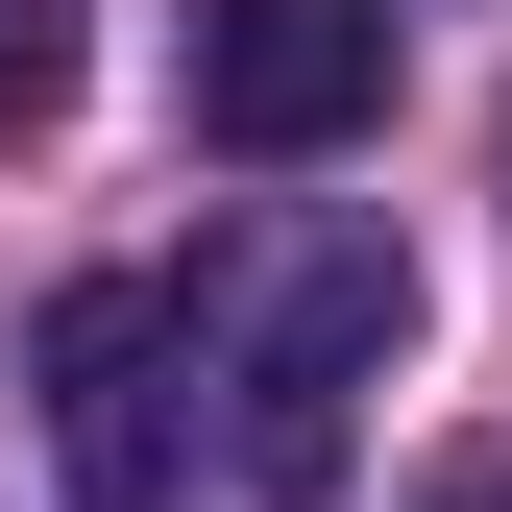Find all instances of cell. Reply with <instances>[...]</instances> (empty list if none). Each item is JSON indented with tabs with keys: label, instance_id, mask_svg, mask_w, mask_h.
<instances>
[{
	"label": "cell",
	"instance_id": "5",
	"mask_svg": "<svg viewBox=\"0 0 512 512\" xmlns=\"http://www.w3.org/2000/svg\"><path fill=\"white\" fill-rule=\"evenodd\" d=\"M415 512H512V439H464V464H439V488H415Z\"/></svg>",
	"mask_w": 512,
	"mask_h": 512
},
{
	"label": "cell",
	"instance_id": "2",
	"mask_svg": "<svg viewBox=\"0 0 512 512\" xmlns=\"http://www.w3.org/2000/svg\"><path fill=\"white\" fill-rule=\"evenodd\" d=\"M49 366V464H74V512H196V317H171L147 269H74L25 317Z\"/></svg>",
	"mask_w": 512,
	"mask_h": 512
},
{
	"label": "cell",
	"instance_id": "1",
	"mask_svg": "<svg viewBox=\"0 0 512 512\" xmlns=\"http://www.w3.org/2000/svg\"><path fill=\"white\" fill-rule=\"evenodd\" d=\"M415 366V244L391 220H244L220 244V464L317 512L366 464V391Z\"/></svg>",
	"mask_w": 512,
	"mask_h": 512
},
{
	"label": "cell",
	"instance_id": "3",
	"mask_svg": "<svg viewBox=\"0 0 512 512\" xmlns=\"http://www.w3.org/2000/svg\"><path fill=\"white\" fill-rule=\"evenodd\" d=\"M171 98H196V147L317 171V147H366V122H391V0H196Z\"/></svg>",
	"mask_w": 512,
	"mask_h": 512
},
{
	"label": "cell",
	"instance_id": "4",
	"mask_svg": "<svg viewBox=\"0 0 512 512\" xmlns=\"http://www.w3.org/2000/svg\"><path fill=\"white\" fill-rule=\"evenodd\" d=\"M49 98H74V0H0V147H25Z\"/></svg>",
	"mask_w": 512,
	"mask_h": 512
}]
</instances>
